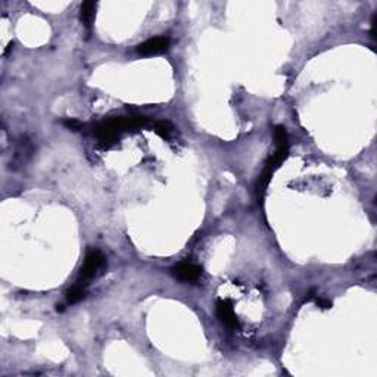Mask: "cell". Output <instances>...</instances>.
Returning a JSON list of instances; mask_svg holds the SVG:
<instances>
[{
  "mask_svg": "<svg viewBox=\"0 0 377 377\" xmlns=\"http://www.w3.org/2000/svg\"><path fill=\"white\" fill-rule=\"evenodd\" d=\"M217 315L220 318V321L223 324H226L228 328H233V330H239L240 328V323L233 311V306H231V302L230 301H221L217 303Z\"/></svg>",
  "mask_w": 377,
  "mask_h": 377,
  "instance_id": "obj_4",
  "label": "cell"
},
{
  "mask_svg": "<svg viewBox=\"0 0 377 377\" xmlns=\"http://www.w3.org/2000/svg\"><path fill=\"white\" fill-rule=\"evenodd\" d=\"M155 131H156L162 139H170L171 134H173V131H174V127H173V124L168 123V121H158V123L155 124Z\"/></svg>",
  "mask_w": 377,
  "mask_h": 377,
  "instance_id": "obj_7",
  "label": "cell"
},
{
  "mask_svg": "<svg viewBox=\"0 0 377 377\" xmlns=\"http://www.w3.org/2000/svg\"><path fill=\"white\" fill-rule=\"evenodd\" d=\"M170 46V39L167 37H155L149 39L145 43H142L137 48V52L143 56H153V55H161L164 53Z\"/></svg>",
  "mask_w": 377,
  "mask_h": 377,
  "instance_id": "obj_2",
  "label": "cell"
},
{
  "mask_svg": "<svg viewBox=\"0 0 377 377\" xmlns=\"http://www.w3.org/2000/svg\"><path fill=\"white\" fill-rule=\"evenodd\" d=\"M65 126H67L68 128H71V130H78V128L81 127V124H80L78 121H75V120H67V121H65Z\"/></svg>",
  "mask_w": 377,
  "mask_h": 377,
  "instance_id": "obj_10",
  "label": "cell"
},
{
  "mask_svg": "<svg viewBox=\"0 0 377 377\" xmlns=\"http://www.w3.org/2000/svg\"><path fill=\"white\" fill-rule=\"evenodd\" d=\"M173 276L180 281H196L202 276V267L190 262H181L173 268Z\"/></svg>",
  "mask_w": 377,
  "mask_h": 377,
  "instance_id": "obj_3",
  "label": "cell"
},
{
  "mask_svg": "<svg viewBox=\"0 0 377 377\" xmlns=\"http://www.w3.org/2000/svg\"><path fill=\"white\" fill-rule=\"evenodd\" d=\"M95 15H96V3L95 2H84L81 5V9H80V18H81V23L84 24V27H87V28L92 27Z\"/></svg>",
  "mask_w": 377,
  "mask_h": 377,
  "instance_id": "obj_5",
  "label": "cell"
},
{
  "mask_svg": "<svg viewBox=\"0 0 377 377\" xmlns=\"http://www.w3.org/2000/svg\"><path fill=\"white\" fill-rule=\"evenodd\" d=\"M86 296V289L81 284L73 286L68 292H67V301L70 303H77L78 301H81Z\"/></svg>",
  "mask_w": 377,
  "mask_h": 377,
  "instance_id": "obj_6",
  "label": "cell"
},
{
  "mask_svg": "<svg viewBox=\"0 0 377 377\" xmlns=\"http://www.w3.org/2000/svg\"><path fill=\"white\" fill-rule=\"evenodd\" d=\"M105 265V256L101 251L98 249H89L87 255H86V259H84V264L81 267V271H80V280L78 283L83 284L86 283L87 280L93 278L98 271Z\"/></svg>",
  "mask_w": 377,
  "mask_h": 377,
  "instance_id": "obj_1",
  "label": "cell"
},
{
  "mask_svg": "<svg viewBox=\"0 0 377 377\" xmlns=\"http://www.w3.org/2000/svg\"><path fill=\"white\" fill-rule=\"evenodd\" d=\"M274 140H276V146L278 145H289V137H287V131L283 126H277L274 130Z\"/></svg>",
  "mask_w": 377,
  "mask_h": 377,
  "instance_id": "obj_8",
  "label": "cell"
},
{
  "mask_svg": "<svg viewBox=\"0 0 377 377\" xmlns=\"http://www.w3.org/2000/svg\"><path fill=\"white\" fill-rule=\"evenodd\" d=\"M315 303H317L320 308H323V309L331 308V302H330L328 299H324V298H315Z\"/></svg>",
  "mask_w": 377,
  "mask_h": 377,
  "instance_id": "obj_9",
  "label": "cell"
}]
</instances>
